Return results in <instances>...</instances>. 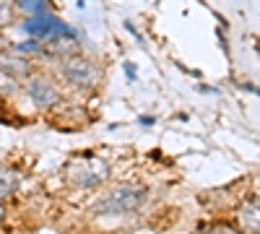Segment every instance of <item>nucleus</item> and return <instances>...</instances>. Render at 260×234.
Listing matches in <instances>:
<instances>
[{"instance_id":"f8f14e48","label":"nucleus","mask_w":260,"mask_h":234,"mask_svg":"<svg viewBox=\"0 0 260 234\" xmlns=\"http://www.w3.org/2000/svg\"><path fill=\"white\" fill-rule=\"evenodd\" d=\"M16 50H18V52H42L45 47H42L37 39H31V42H24V45H18Z\"/></svg>"},{"instance_id":"2eb2a0df","label":"nucleus","mask_w":260,"mask_h":234,"mask_svg":"<svg viewBox=\"0 0 260 234\" xmlns=\"http://www.w3.org/2000/svg\"><path fill=\"white\" fill-rule=\"evenodd\" d=\"M3 47H6V39H3V37H0V50H3Z\"/></svg>"},{"instance_id":"ddd939ff","label":"nucleus","mask_w":260,"mask_h":234,"mask_svg":"<svg viewBox=\"0 0 260 234\" xmlns=\"http://www.w3.org/2000/svg\"><path fill=\"white\" fill-rule=\"evenodd\" d=\"M125 73H127V78H136V71H133V65H130V62H125Z\"/></svg>"},{"instance_id":"0eeeda50","label":"nucleus","mask_w":260,"mask_h":234,"mask_svg":"<svg viewBox=\"0 0 260 234\" xmlns=\"http://www.w3.org/2000/svg\"><path fill=\"white\" fill-rule=\"evenodd\" d=\"M18 172L16 169H11V166H0V200L3 198H8L13 190L18 187Z\"/></svg>"},{"instance_id":"423d86ee","label":"nucleus","mask_w":260,"mask_h":234,"mask_svg":"<svg viewBox=\"0 0 260 234\" xmlns=\"http://www.w3.org/2000/svg\"><path fill=\"white\" fill-rule=\"evenodd\" d=\"M240 224H242L245 231L260 234V203L257 200H247L240 208Z\"/></svg>"},{"instance_id":"20e7f679","label":"nucleus","mask_w":260,"mask_h":234,"mask_svg":"<svg viewBox=\"0 0 260 234\" xmlns=\"http://www.w3.org/2000/svg\"><path fill=\"white\" fill-rule=\"evenodd\" d=\"M110 166L107 161H102L99 156H89V159H76L68 166V177L76 187H96L107 180Z\"/></svg>"},{"instance_id":"6e6552de","label":"nucleus","mask_w":260,"mask_h":234,"mask_svg":"<svg viewBox=\"0 0 260 234\" xmlns=\"http://www.w3.org/2000/svg\"><path fill=\"white\" fill-rule=\"evenodd\" d=\"M0 68L8 71V73H11V76H16V78H24V76H29V62H26L24 57H18V55L0 57Z\"/></svg>"},{"instance_id":"f257e3e1","label":"nucleus","mask_w":260,"mask_h":234,"mask_svg":"<svg viewBox=\"0 0 260 234\" xmlns=\"http://www.w3.org/2000/svg\"><path fill=\"white\" fill-rule=\"evenodd\" d=\"M148 198V190L138 182H122L115 190H110L96 206L94 214H110V216H120V214H133L138 211Z\"/></svg>"},{"instance_id":"9b49d317","label":"nucleus","mask_w":260,"mask_h":234,"mask_svg":"<svg viewBox=\"0 0 260 234\" xmlns=\"http://www.w3.org/2000/svg\"><path fill=\"white\" fill-rule=\"evenodd\" d=\"M13 0H0V26H6L11 24V18H13Z\"/></svg>"},{"instance_id":"1a4fd4ad","label":"nucleus","mask_w":260,"mask_h":234,"mask_svg":"<svg viewBox=\"0 0 260 234\" xmlns=\"http://www.w3.org/2000/svg\"><path fill=\"white\" fill-rule=\"evenodd\" d=\"M16 6L29 13V16H37V13H47V0H16Z\"/></svg>"},{"instance_id":"4468645a","label":"nucleus","mask_w":260,"mask_h":234,"mask_svg":"<svg viewBox=\"0 0 260 234\" xmlns=\"http://www.w3.org/2000/svg\"><path fill=\"white\" fill-rule=\"evenodd\" d=\"M3 219H6V208L0 206V224H3Z\"/></svg>"},{"instance_id":"9d476101","label":"nucleus","mask_w":260,"mask_h":234,"mask_svg":"<svg viewBox=\"0 0 260 234\" xmlns=\"http://www.w3.org/2000/svg\"><path fill=\"white\" fill-rule=\"evenodd\" d=\"M16 89H18V78L0 68V96H8V94H13Z\"/></svg>"},{"instance_id":"f03ea898","label":"nucleus","mask_w":260,"mask_h":234,"mask_svg":"<svg viewBox=\"0 0 260 234\" xmlns=\"http://www.w3.org/2000/svg\"><path fill=\"white\" fill-rule=\"evenodd\" d=\"M60 73L62 78L76 89H91L99 83V68L91 60H86L81 55H71L60 62Z\"/></svg>"},{"instance_id":"7ed1b4c3","label":"nucleus","mask_w":260,"mask_h":234,"mask_svg":"<svg viewBox=\"0 0 260 234\" xmlns=\"http://www.w3.org/2000/svg\"><path fill=\"white\" fill-rule=\"evenodd\" d=\"M24 31L37 39V42H52V39H60V37H71L76 34L68 24H62L57 16H52L50 11L47 13H37V16H29L26 24H24Z\"/></svg>"},{"instance_id":"39448f33","label":"nucleus","mask_w":260,"mask_h":234,"mask_svg":"<svg viewBox=\"0 0 260 234\" xmlns=\"http://www.w3.org/2000/svg\"><path fill=\"white\" fill-rule=\"evenodd\" d=\"M26 94L39 110H50L60 102V91L52 86V81L42 78V76H34V78L26 81Z\"/></svg>"}]
</instances>
